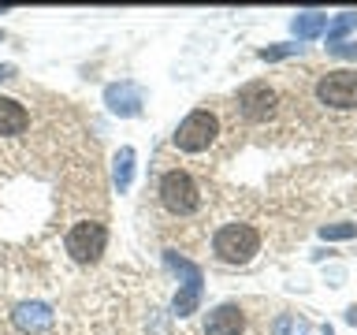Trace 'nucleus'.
Masks as SVG:
<instances>
[{
	"label": "nucleus",
	"mask_w": 357,
	"mask_h": 335,
	"mask_svg": "<svg viewBox=\"0 0 357 335\" xmlns=\"http://www.w3.org/2000/svg\"><path fill=\"white\" fill-rule=\"evenodd\" d=\"M223 138V119L216 108H194L190 116L178 119V127L172 131V149L186 156H205L220 145Z\"/></svg>",
	"instance_id": "nucleus-1"
},
{
	"label": "nucleus",
	"mask_w": 357,
	"mask_h": 335,
	"mask_svg": "<svg viewBox=\"0 0 357 335\" xmlns=\"http://www.w3.org/2000/svg\"><path fill=\"white\" fill-rule=\"evenodd\" d=\"M156 201H160V209L167 216L186 220L205 205V186H201L186 168H167V172H160V179H156Z\"/></svg>",
	"instance_id": "nucleus-2"
},
{
	"label": "nucleus",
	"mask_w": 357,
	"mask_h": 335,
	"mask_svg": "<svg viewBox=\"0 0 357 335\" xmlns=\"http://www.w3.org/2000/svg\"><path fill=\"white\" fill-rule=\"evenodd\" d=\"M261 231L253 228V223H220L216 231H212V257H216L220 265H250L257 253H261Z\"/></svg>",
	"instance_id": "nucleus-3"
},
{
	"label": "nucleus",
	"mask_w": 357,
	"mask_h": 335,
	"mask_svg": "<svg viewBox=\"0 0 357 335\" xmlns=\"http://www.w3.org/2000/svg\"><path fill=\"white\" fill-rule=\"evenodd\" d=\"M105 250H108V228H105V220L82 216V220H75L71 228L63 231V253L71 257L75 265H82V268L97 265Z\"/></svg>",
	"instance_id": "nucleus-4"
},
{
	"label": "nucleus",
	"mask_w": 357,
	"mask_h": 335,
	"mask_svg": "<svg viewBox=\"0 0 357 335\" xmlns=\"http://www.w3.org/2000/svg\"><path fill=\"white\" fill-rule=\"evenodd\" d=\"M234 105H238V116L245 123H253V127H264V123H272L279 116V105H283V97H279L275 86L268 82H245L238 89V97H234Z\"/></svg>",
	"instance_id": "nucleus-5"
},
{
	"label": "nucleus",
	"mask_w": 357,
	"mask_h": 335,
	"mask_svg": "<svg viewBox=\"0 0 357 335\" xmlns=\"http://www.w3.org/2000/svg\"><path fill=\"white\" fill-rule=\"evenodd\" d=\"M312 97H317V105H324V108L354 112L357 108V71L339 67V71L320 75L317 86H312Z\"/></svg>",
	"instance_id": "nucleus-6"
},
{
	"label": "nucleus",
	"mask_w": 357,
	"mask_h": 335,
	"mask_svg": "<svg viewBox=\"0 0 357 335\" xmlns=\"http://www.w3.org/2000/svg\"><path fill=\"white\" fill-rule=\"evenodd\" d=\"M164 261L172 265V272H178V279H183V287H178V295L172 302L175 317H190V313L197 309V302H201V283H205V276H201V268L194 261L178 257L175 250H164Z\"/></svg>",
	"instance_id": "nucleus-7"
},
{
	"label": "nucleus",
	"mask_w": 357,
	"mask_h": 335,
	"mask_svg": "<svg viewBox=\"0 0 357 335\" xmlns=\"http://www.w3.org/2000/svg\"><path fill=\"white\" fill-rule=\"evenodd\" d=\"M105 105H108L112 116L134 119V116H142L145 94H142L138 82H130V78H119V82H108V86H105Z\"/></svg>",
	"instance_id": "nucleus-8"
},
{
	"label": "nucleus",
	"mask_w": 357,
	"mask_h": 335,
	"mask_svg": "<svg viewBox=\"0 0 357 335\" xmlns=\"http://www.w3.org/2000/svg\"><path fill=\"white\" fill-rule=\"evenodd\" d=\"M11 324L22 335H49L56 324V313L45 302H19V306H11Z\"/></svg>",
	"instance_id": "nucleus-9"
},
{
	"label": "nucleus",
	"mask_w": 357,
	"mask_h": 335,
	"mask_svg": "<svg viewBox=\"0 0 357 335\" xmlns=\"http://www.w3.org/2000/svg\"><path fill=\"white\" fill-rule=\"evenodd\" d=\"M30 131V108L19 97H0V142H19Z\"/></svg>",
	"instance_id": "nucleus-10"
},
{
	"label": "nucleus",
	"mask_w": 357,
	"mask_h": 335,
	"mask_svg": "<svg viewBox=\"0 0 357 335\" xmlns=\"http://www.w3.org/2000/svg\"><path fill=\"white\" fill-rule=\"evenodd\" d=\"M242 332H245V309L238 302H223V306L208 309L205 335H242Z\"/></svg>",
	"instance_id": "nucleus-11"
},
{
	"label": "nucleus",
	"mask_w": 357,
	"mask_h": 335,
	"mask_svg": "<svg viewBox=\"0 0 357 335\" xmlns=\"http://www.w3.org/2000/svg\"><path fill=\"white\" fill-rule=\"evenodd\" d=\"M112 183H116L119 194H127L130 183H134V149L123 145V149L112 156Z\"/></svg>",
	"instance_id": "nucleus-12"
},
{
	"label": "nucleus",
	"mask_w": 357,
	"mask_h": 335,
	"mask_svg": "<svg viewBox=\"0 0 357 335\" xmlns=\"http://www.w3.org/2000/svg\"><path fill=\"white\" fill-rule=\"evenodd\" d=\"M290 30H294L298 38H317V34L328 30V15H324V11H298V15L290 19Z\"/></svg>",
	"instance_id": "nucleus-13"
},
{
	"label": "nucleus",
	"mask_w": 357,
	"mask_h": 335,
	"mask_svg": "<svg viewBox=\"0 0 357 335\" xmlns=\"http://www.w3.org/2000/svg\"><path fill=\"white\" fill-rule=\"evenodd\" d=\"M272 335H312V324L301 313H279L272 320Z\"/></svg>",
	"instance_id": "nucleus-14"
},
{
	"label": "nucleus",
	"mask_w": 357,
	"mask_h": 335,
	"mask_svg": "<svg viewBox=\"0 0 357 335\" xmlns=\"http://www.w3.org/2000/svg\"><path fill=\"white\" fill-rule=\"evenodd\" d=\"M357 30V11H342V15H335L331 22H328V45H339L346 34H354Z\"/></svg>",
	"instance_id": "nucleus-15"
},
{
	"label": "nucleus",
	"mask_w": 357,
	"mask_h": 335,
	"mask_svg": "<svg viewBox=\"0 0 357 335\" xmlns=\"http://www.w3.org/2000/svg\"><path fill=\"white\" fill-rule=\"evenodd\" d=\"M357 234V223H324L320 228V239H354Z\"/></svg>",
	"instance_id": "nucleus-16"
},
{
	"label": "nucleus",
	"mask_w": 357,
	"mask_h": 335,
	"mask_svg": "<svg viewBox=\"0 0 357 335\" xmlns=\"http://www.w3.org/2000/svg\"><path fill=\"white\" fill-rule=\"evenodd\" d=\"M294 52H301V45H268V49H261V60H287V56H294Z\"/></svg>",
	"instance_id": "nucleus-17"
},
{
	"label": "nucleus",
	"mask_w": 357,
	"mask_h": 335,
	"mask_svg": "<svg viewBox=\"0 0 357 335\" xmlns=\"http://www.w3.org/2000/svg\"><path fill=\"white\" fill-rule=\"evenodd\" d=\"M328 49H331L335 56H354V60H357V45H346V41H339V45H328Z\"/></svg>",
	"instance_id": "nucleus-18"
},
{
	"label": "nucleus",
	"mask_w": 357,
	"mask_h": 335,
	"mask_svg": "<svg viewBox=\"0 0 357 335\" xmlns=\"http://www.w3.org/2000/svg\"><path fill=\"white\" fill-rule=\"evenodd\" d=\"M11 75H15V64H0V82H8Z\"/></svg>",
	"instance_id": "nucleus-19"
},
{
	"label": "nucleus",
	"mask_w": 357,
	"mask_h": 335,
	"mask_svg": "<svg viewBox=\"0 0 357 335\" xmlns=\"http://www.w3.org/2000/svg\"><path fill=\"white\" fill-rule=\"evenodd\" d=\"M346 320H350L354 328H357V306H350V309H346Z\"/></svg>",
	"instance_id": "nucleus-20"
},
{
	"label": "nucleus",
	"mask_w": 357,
	"mask_h": 335,
	"mask_svg": "<svg viewBox=\"0 0 357 335\" xmlns=\"http://www.w3.org/2000/svg\"><path fill=\"white\" fill-rule=\"evenodd\" d=\"M0 41H4V30H0Z\"/></svg>",
	"instance_id": "nucleus-21"
}]
</instances>
